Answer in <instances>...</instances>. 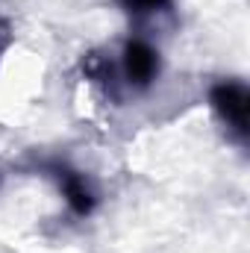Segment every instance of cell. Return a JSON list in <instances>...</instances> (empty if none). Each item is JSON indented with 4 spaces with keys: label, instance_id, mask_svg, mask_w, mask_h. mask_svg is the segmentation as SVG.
<instances>
[{
    "label": "cell",
    "instance_id": "2",
    "mask_svg": "<svg viewBox=\"0 0 250 253\" xmlns=\"http://www.w3.org/2000/svg\"><path fill=\"white\" fill-rule=\"evenodd\" d=\"M156 53L144 44V42H129L124 50V71L126 77H129V83H138V85H144V83H150L153 80V74H156Z\"/></svg>",
    "mask_w": 250,
    "mask_h": 253
},
{
    "label": "cell",
    "instance_id": "1",
    "mask_svg": "<svg viewBox=\"0 0 250 253\" xmlns=\"http://www.w3.org/2000/svg\"><path fill=\"white\" fill-rule=\"evenodd\" d=\"M212 103L215 109L221 112V118L233 126L236 132H248V112H250V100H248V91L245 85L239 83H224L212 91Z\"/></svg>",
    "mask_w": 250,
    "mask_h": 253
},
{
    "label": "cell",
    "instance_id": "4",
    "mask_svg": "<svg viewBox=\"0 0 250 253\" xmlns=\"http://www.w3.org/2000/svg\"><path fill=\"white\" fill-rule=\"evenodd\" d=\"M168 0H126V6L129 9H135V12H150V9H159V6H165Z\"/></svg>",
    "mask_w": 250,
    "mask_h": 253
},
{
    "label": "cell",
    "instance_id": "3",
    "mask_svg": "<svg viewBox=\"0 0 250 253\" xmlns=\"http://www.w3.org/2000/svg\"><path fill=\"white\" fill-rule=\"evenodd\" d=\"M62 186H65V197H68V203H71L77 212L85 215V212L91 209V191L85 189V183H83L80 177H71V174H68Z\"/></svg>",
    "mask_w": 250,
    "mask_h": 253
}]
</instances>
